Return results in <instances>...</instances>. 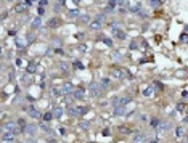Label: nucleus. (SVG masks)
<instances>
[{
    "label": "nucleus",
    "mask_w": 188,
    "mask_h": 143,
    "mask_svg": "<svg viewBox=\"0 0 188 143\" xmlns=\"http://www.w3.org/2000/svg\"><path fill=\"white\" fill-rule=\"evenodd\" d=\"M95 19H97L98 23H101V24H103V23H104V19H106V15H104V13H101V15H98V16L95 18Z\"/></svg>",
    "instance_id": "obj_23"
},
{
    "label": "nucleus",
    "mask_w": 188,
    "mask_h": 143,
    "mask_svg": "<svg viewBox=\"0 0 188 143\" xmlns=\"http://www.w3.org/2000/svg\"><path fill=\"white\" fill-rule=\"evenodd\" d=\"M80 127L82 129H87V122H80Z\"/></svg>",
    "instance_id": "obj_37"
},
{
    "label": "nucleus",
    "mask_w": 188,
    "mask_h": 143,
    "mask_svg": "<svg viewBox=\"0 0 188 143\" xmlns=\"http://www.w3.org/2000/svg\"><path fill=\"white\" fill-rule=\"evenodd\" d=\"M40 26H42V18L40 16H35L34 19H32V23H31V28L35 31V29H39Z\"/></svg>",
    "instance_id": "obj_9"
},
{
    "label": "nucleus",
    "mask_w": 188,
    "mask_h": 143,
    "mask_svg": "<svg viewBox=\"0 0 188 143\" xmlns=\"http://www.w3.org/2000/svg\"><path fill=\"white\" fill-rule=\"evenodd\" d=\"M0 143H15V140H5V138H2V142Z\"/></svg>",
    "instance_id": "obj_35"
},
{
    "label": "nucleus",
    "mask_w": 188,
    "mask_h": 143,
    "mask_svg": "<svg viewBox=\"0 0 188 143\" xmlns=\"http://www.w3.org/2000/svg\"><path fill=\"white\" fill-rule=\"evenodd\" d=\"M21 2H23V0H21Z\"/></svg>",
    "instance_id": "obj_42"
},
{
    "label": "nucleus",
    "mask_w": 188,
    "mask_h": 143,
    "mask_svg": "<svg viewBox=\"0 0 188 143\" xmlns=\"http://www.w3.org/2000/svg\"><path fill=\"white\" fill-rule=\"evenodd\" d=\"M59 68H61V69H64V74H68V64L66 63H61V64H59Z\"/></svg>",
    "instance_id": "obj_32"
},
{
    "label": "nucleus",
    "mask_w": 188,
    "mask_h": 143,
    "mask_svg": "<svg viewBox=\"0 0 188 143\" xmlns=\"http://www.w3.org/2000/svg\"><path fill=\"white\" fill-rule=\"evenodd\" d=\"M150 5H151V7H159V5H161V0H151Z\"/></svg>",
    "instance_id": "obj_28"
},
{
    "label": "nucleus",
    "mask_w": 188,
    "mask_h": 143,
    "mask_svg": "<svg viewBox=\"0 0 188 143\" xmlns=\"http://www.w3.org/2000/svg\"><path fill=\"white\" fill-rule=\"evenodd\" d=\"M80 21H82V23H88V21H90V16H88V15H82V16H80Z\"/></svg>",
    "instance_id": "obj_27"
},
{
    "label": "nucleus",
    "mask_w": 188,
    "mask_h": 143,
    "mask_svg": "<svg viewBox=\"0 0 188 143\" xmlns=\"http://www.w3.org/2000/svg\"><path fill=\"white\" fill-rule=\"evenodd\" d=\"M26 8H28V5H26L24 2H19V3L16 5V8H15V11H16V13H23Z\"/></svg>",
    "instance_id": "obj_14"
},
{
    "label": "nucleus",
    "mask_w": 188,
    "mask_h": 143,
    "mask_svg": "<svg viewBox=\"0 0 188 143\" xmlns=\"http://www.w3.org/2000/svg\"><path fill=\"white\" fill-rule=\"evenodd\" d=\"M185 135H187V132H185V129H183L182 126L175 129V137H177V138H183Z\"/></svg>",
    "instance_id": "obj_13"
},
{
    "label": "nucleus",
    "mask_w": 188,
    "mask_h": 143,
    "mask_svg": "<svg viewBox=\"0 0 188 143\" xmlns=\"http://www.w3.org/2000/svg\"><path fill=\"white\" fill-rule=\"evenodd\" d=\"M44 11H45V8H39V16H42V15H44Z\"/></svg>",
    "instance_id": "obj_36"
},
{
    "label": "nucleus",
    "mask_w": 188,
    "mask_h": 143,
    "mask_svg": "<svg viewBox=\"0 0 188 143\" xmlns=\"http://www.w3.org/2000/svg\"><path fill=\"white\" fill-rule=\"evenodd\" d=\"M185 142L188 143V133H187V135H185Z\"/></svg>",
    "instance_id": "obj_40"
},
{
    "label": "nucleus",
    "mask_w": 188,
    "mask_h": 143,
    "mask_svg": "<svg viewBox=\"0 0 188 143\" xmlns=\"http://www.w3.org/2000/svg\"><path fill=\"white\" fill-rule=\"evenodd\" d=\"M29 114H31L32 117H35V119H39V117H40V113H39L37 109L34 108V106H31V108H29Z\"/></svg>",
    "instance_id": "obj_19"
},
{
    "label": "nucleus",
    "mask_w": 188,
    "mask_h": 143,
    "mask_svg": "<svg viewBox=\"0 0 188 143\" xmlns=\"http://www.w3.org/2000/svg\"><path fill=\"white\" fill-rule=\"evenodd\" d=\"M61 26V19L59 18H52L48 21V28L50 29H56V28H59Z\"/></svg>",
    "instance_id": "obj_6"
},
{
    "label": "nucleus",
    "mask_w": 188,
    "mask_h": 143,
    "mask_svg": "<svg viewBox=\"0 0 188 143\" xmlns=\"http://www.w3.org/2000/svg\"><path fill=\"white\" fill-rule=\"evenodd\" d=\"M74 90H76V88H74V85L71 84V82H66V84H63L61 85V95H73L74 93Z\"/></svg>",
    "instance_id": "obj_3"
},
{
    "label": "nucleus",
    "mask_w": 188,
    "mask_h": 143,
    "mask_svg": "<svg viewBox=\"0 0 188 143\" xmlns=\"http://www.w3.org/2000/svg\"><path fill=\"white\" fill-rule=\"evenodd\" d=\"M53 114H55V117H58V119H59V117H61V114H63V108H56Z\"/></svg>",
    "instance_id": "obj_24"
},
{
    "label": "nucleus",
    "mask_w": 188,
    "mask_h": 143,
    "mask_svg": "<svg viewBox=\"0 0 188 143\" xmlns=\"http://www.w3.org/2000/svg\"><path fill=\"white\" fill-rule=\"evenodd\" d=\"M113 113H114V116H124L125 109H124V106H118V108L113 109Z\"/></svg>",
    "instance_id": "obj_16"
},
{
    "label": "nucleus",
    "mask_w": 188,
    "mask_h": 143,
    "mask_svg": "<svg viewBox=\"0 0 188 143\" xmlns=\"http://www.w3.org/2000/svg\"><path fill=\"white\" fill-rule=\"evenodd\" d=\"M185 108H187V106H185L183 103H180V105H177V109H178V111H182V109H185Z\"/></svg>",
    "instance_id": "obj_34"
},
{
    "label": "nucleus",
    "mask_w": 188,
    "mask_h": 143,
    "mask_svg": "<svg viewBox=\"0 0 188 143\" xmlns=\"http://www.w3.org/2000/svg\"><path fill=\"white\" fill-rule=\"evenodd\" d=\"M24 133H29V135H35V133H37V124H28V126H26Z\"/></svg>",
    "instance_id": "obj_7"
},
{
    "label": "nucleus",
    "mask_w": 188,
    "mask_h": 143,
    "mask_svg": "<svg viewBox=\"0 0 188 143\" xmlns=\"http://www.w3.org/2000/svg\"><path fill=\"white\" fill-rule=\"evenodd\" d=\"M153 93H154V87H153V85H150V87H146L145 90H143V95H145V97H153Z\"/></svg>",
    "instance_id": "obj_17"
},
{
    "label": "nucleus",
    "mask_w": 188,
    "mask_h": 143,
    "mask_svg": "<svg viewBox=\"0 0 188 143\" xmlns=\"http://www.w3.org/2000/svg\"><path fill=\"white\" fill-rule=\"evenodd\" d=\"M118 2H119V0H108V7H111V8H116V5H118Z\"/></svg>",
    "instance_id": "obj_26"
},
{
    "label": "nucleus",
    "mask_w": 188,
    "mask_h": 143,
    "mask_svg": "<svg viewBox=\"0 0 188 143\" xmlns=\"http://www.w3.org/2000/svg\"><path fill=\"white\" fill-rule=\"evenodd\" d=\"M32 40H34V34L29 32V34H28V42H32Z\"/></svg>",
    "instance_id": "obj_33"
},
{
    "label": "nucleus",
    "mask_w": 188,
    "mask_h": 143,
    "mask_svg": "<svg viewBox=\"0 0 188 143\" xmlns=\"http://www.w3.org/2000/svg\"><path fill=\"white\" fill-rule=\"evenodd\" d=\"M146 143H158V140H151V142H146Z\"/></svg>",
    "instance_id": "obj_39"
},
{
    "label": "nucleus",
    "mask_w": 188,
    "mask_h": 143,
    "mask_svg": "<svg viewBox=\"0 0 188 143\" xmlns=\"http://www.w3.org/2000/svg\"><path fill=\"white\" fill-rule=\"evenodd\" d=\"M124 71H121V69H114L113 71V77H116V79H122V77H124Z\"/></svg>",
    "instance_id": "obj_22"
},
{
    "label": "nucleus",
    "mask_w": 188,
    "mask_h": 143,
    "mask_svg": "<svg viewBox=\"0 0 188 143\" xmlns=\"http://www.w3.org/2000/svg\"><path fill=\"white\" fill-rule=\"evenodd\" d=\"M153 87L156 88V90H162V84H161V82H154Z\"/></svg>",
    "instance_id": "obj_29"
},
{
    "label": "nucleus",
    "mask_w": 188,
    "mask_h": 143,
    "mask_svg": "<svg viewBox=\"0 0 188 143\" xmlns=\"http://www.w3.org/2000/svg\"><path fill=\"white\" fill-rule=\"evenodd\" d=\"M171 129V122H161V126L158 127L159 132H164V130H169Z\"/></svg>",
    "instance_id": "obj_18"
},
{
    "label": "nucleus",
    "mask_w": 188,
    "mask_h": 143,
    "mask_svg": "<svg viewBox=\"0 0 188 143\" xmlns=\"http://www.w3.org/2000/svg\"><path fill=\"white\" fill-rule=\"evenodd\" d=\"M16 45H18V47H19V48H21V47L24 45V40H23V39H19V37H18V39H16Z\"/></svg>",
    "instance_id": "obj_30"
},
{
    "label": "nucleus",
    "mask_w": 188,
    "mask_h": 143,
    "mask_svg": "<svg viewBox=\"0 0 188 143\" xmlns=\"http://www.w3.org/2000/svg\"><path fill=\"white\" fill-rule=\"evenodd\" d=\"M68 16H69V18H77V16H79V10H77V8L68 10Z\"/></svg>",
    "instance_id": "obj_20"
},
{
    "label": "nucleus",
    "mask_w": 188,
    "mask_h": 143,
    "mask_svg": "<svg viewBox=\"0 0 188 143\" xmlns=\"http://www.w3.org/2000/svg\"><path fill=\"white\" fill-rule=\"evenodd\" d=\"M69 114L71 116H82V111H80V106H71L69 108Z\"/></svg>",
    "instance_id": "obj_11"
},
{
    "label": "nucleus",
    "mask_w": 188,
    "mask_h": 143,
    "mask_svg": "<svg viewBox=\"0 0 188 143\" xmlns=\"http://www.w3.org/2000/svg\"><path fill=\"white\" fill-rule=\"evenodd\" d=\"M161 126V121L158 117H151V121H150V127H153V129H158V127Z\"/></svg>",
    "instance_id": "obj_15"
},
{
    "label": "nucleus",
    "mask_w": 188,
    "mask_h": 143,
    "mask_svg": "<svg viewBox=\"0 0 188 143\" xmlns=\"http://www.w3.org/2000/svg\"><path fill=\"white\" fill-rule=\"evenodd\" d=\"M76 37H77V39H82V37H84V32H79V34H77Z\"/></svg>",
    "instance_id": "obj_38"
},
{
    "label": "nucleus",
    "mask_w": 188,
    "mask_h": 143,
    "mask_svg": "<svg viewBox=\"0 0 188 143\" xmlns=\"http://www.w3.org/2000/svg\"><path fill=\"white\" fill-rule=\"evenodd\" d=\"M101 23H98L97 19H93V21L88 23V29H92V31H98V29H101Z\"/></svg>",
    "instance_id": "obj_10"
},
{
    "label": "nucleus",
    "mask_w": 188,
    "mask_h": 143,
    "mask_svg": "<svg viewBox=\"0 0 188 143\" xmlns=\"http://www.w3.org/2000/svg\"><path fill=\"white\" fill-rule=\"evenodd\" d=\"M53 116H55L53 113H45V114H44V119H45V121H52Z\"/></svg>",
    "instance_id": "obj_25"
},
{
    "label": "nucleus",
    "mask_w": 188,
    "mask_h": 143,
    "mask_svg": "<svg viewBox=\"0 0 188 143\" xmlns=\"http://www.w3.org/2000/svg\"><path fill=\"white\" fill-rule=\"evenodd\" d=\"M35 71H37V66H35V63H31L28 68H26V73H29V74H34Z\"/></svg>",
    "instance_id": "obj_21"
},
{
    "label": "nucleus",
    "mask_w": 188,
    "mask_h": 143,
    "mask_svg": "<svg viewBox=\"0 0 188 143\" xmlns=\"http://www.w3.org/2000/svg\"><path fill=\"white\" fill-rule=\"evenodd\" d=\"M125 8H129L130 13H140L142 11V3H140L138 0H127Z\"/></svg>",
    "instance_id": "obj_1"
},
{
    "label": "nucleus",
    "mask_w": 188,
    "mask_h": 143,
    "mask_svg": "<svg viewBox=\"0 0 188 143\" xmlns=\"http://www.w3.org/2000/svg\"><path fill=\"white\" fill-rule=\"evenodd\" d=\"M113 34H114L119 40H125V37H127V35H125V32L122 31L121 28H114V29H113Z\"/></svg>",
    "instance_id": "obj_5"
},
{
    "label": "nucleus",
    "mask_w": 188,
    "mask_h": 143,
    "mask_svg": "<svg viewBox=\"0 0 188 143\" xmlns=\"http://www.w3.org/2000/svg\"><path fill=\"white\" fill-rule=\"evenodd\" d=\"M8 2H13V0H8Z\"/></svg>",
    "instance_id": "obj_41"
},
{
    "label": "nucleus",
    "mask_w": 188,
    "mask_h": 143,
    "mask_svg": "<svg viewBox=\"0 0 188 143\" xmlns=\"http://www.w3.org/2000/svg\"><path fill=\"white\" fill-rule=\"evenodd\" d=\"M73 97L76 98V100H84V98H85V90H84L82 87H77L76 90H74Z\"/></svg>",
    "instance_id": "obj_4"
},
{
    "label": "nucleus",
    "mask_w": 188,
    "mask_h": 143,
    "mask_svg": "<svg viewBox=\"0 0 188 143\" xmlns=\"http://www.w3.org/2000/svg\"><path fill=\"white\" fill-rule=\"evenodd\" d=\"M132 142H133V143H146V135H143V133H138V135L133 137Z\"/></svg>",
    "instance_id": "obj_12"
},
{
    "label": "nucleus",
    "mask_w": 188,
    "mask_h": 143,
    "mask_svg": "<svg viewBox=\"0 0 188 143\" xmlns=\"http://www.w3.org/2000/svg\"><path fill=\"white\" fill-rule=\"evenodd\" d=\"M103 42H104V44H106V45H108V47H113V42H111V40H109V39H106V37H103Z\"/></svg>",
    "instance_id": "obj_31"
},
{
    "label": "nucleus",
    "mask_w": 188,
    "mask_h": 143,
    "mask_svg": "<svg viewBox=\"0 0 188 143\" xmlns=\"http://www.w3.org/2000/svg\"><path fill=\"white\" fill-rule=\"evenodd\" d=\"M88 92H90V95L93 98H98L101 93V88H100V84H95V82H92L90 85H88Z\"/></svg>",
    "instance_id": "obj_2"
},
{
    "label": "nucleus",
    "mask_w": 188,
    "mask_h": 143,
    "mask_svg": "<svg viewBox=\"0 0 188 143\" xmlns=\"http://www.w3.org/2000/svg\"><path fill=\"white\" fill-rule=\"evenodd\" d=\"M109 85H111V80H109L108 77H103V79L100 80V88L101 90H108Z\"/></svg>",
    "instance_id": "obj_8"
}]
</instances>
